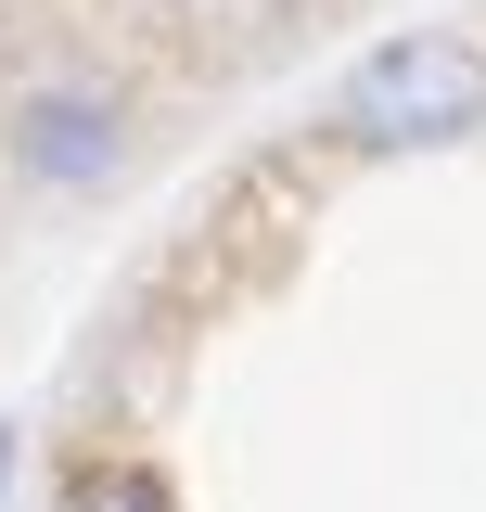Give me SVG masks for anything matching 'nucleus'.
I'll return each instance as SVG.
<instances>
[{
    "label": "nucleus",
    "instance_id": "obj_3",
    "mask_svg": "<svg viewBox=\"0 0 486 512\" xmlns=\"http://www.w3.org/2000/svg\"><path fill=\"white\" fill-rule=\"evenodd\" d=\"M64 512H167V487H154L141 461H116V474H90V487H77Z\"/></svg>",
    "mask_w": 486,
    "mask_h": 512
},
{
    "label": "nucleus",
    "instance_id": "obj_1",
    "mask_svg": "<svg viewBox=\"0 0 486 512\" xmlns=\"http://www.w3.org/2000/svg\"><path fill=\"white\" fill-rule=\"evenodd\" d=\"M333 128L359 141V154H448V141H474L486 128V52L474 39H384V52L346 64V90H333Z\"/></svg>",
    "mask_w": 486,
    "mask_h": 512
},
{
    "label": "nucleus",
    "instance_id": "obj_2",
    "mask_svg": "<svg viewBox=\"0 0 486 512\" xmlns=\"http://www.w3.org/2000/svg\"><path fill=\"white\" fill-rule=\"evenodd\" d=\"M13 167L39 192H90L116 167V103L103 90H26L13 103Z\"/></svg>",
    "mask_w": 486,
    "mask_h": 512
},
{
    "label": "nucleus",
    "instance_id": "obj_4",
    "mask_svg": "<svg viewBox=\"0 0 486 512\" xmlns=\"http://www.w3.org/2000/svg\"><path fill=\"white\" fill-rule=\"evenodd\" d=\"M0 487H13V423H0Z\"/></svg>",
    "mask_w": 486,
    "mask_h": 512
}]
</instances>
